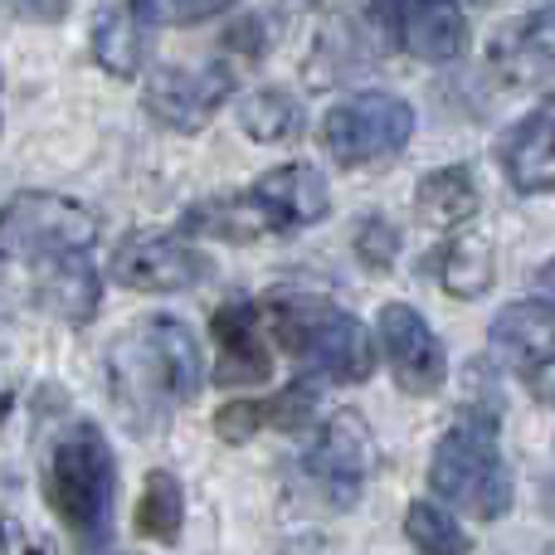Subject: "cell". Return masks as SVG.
Here are the masks:
<instances>
[{
    "label": "cell",
    "instance_id": "6da1fadb",
    "mask_svg": "<svg viewBox=\"0 0 555 555\" xmlns=\"http://www.w3.org/2000/svg\"><path fill=\"white\" fill-rule=\"evenodd\" d=\"M107 395L132 434H152L205 385V361L181 317L152 312L107 346Z\"/></svg>",
    "mask_w": 555,
    "mask_h": 555
},
{
    "label": "cell",
    "instance_id": "7a4b0ae2",
    "mask_svg": "<svg viewBox=\"0 0 555 555\" xmlns=\"http://www.w3.org/2000/svg\"><path fill=\"white\" fill-rule=\"evenodd\" d=\"M269 332L278 336L287 356L307 371V380L332 385H361L375 371V336L351 312L332 307L312 293H278L263 307Z\"/></svg>",
    "mask_w": 555,
    "mask_h": 555
},
{
    "label": "cell",
    "instance_id": "3957f363",
    "mask_svg": "<svg viewBox=\"0 0 555 555\" xmlns=\"http://www.w3.org/2000/svg\"><path fill=\"white\" fill-rule=\"evenodd\" d=\"M429 488L478 521H498L512 507V468L498 449V414L463 410L434 443Z\"/></svg>",
    "mask_w": 555,
    "mask_h": 555
},
{
    "label": "cell",
    "instance_id": "277c9868",
    "mask_svg": "<svg viewBox=\"0 0 555 555\" xmlns=\"http://www.w3.org/2000/svg\"><path fill=\"white\" fill-rule=\"evenodd\" d=\"M49 507L59 512L68 531L78 537L83 551H98L113 531V488H117V468H113V449H107L103 429L88 420L68 424L59 434L54 453H49Z\"/></svg>",
    "mask_w": 555,
    "mask_h": 555
},
{
    "label": "cell",
    "instance_id": "5b68a950",
    "mask_svg": "<svg viewBox=\"0 0 555 555\" xmlns=\"http://www.w3.org/2000/svg\"><path fill=\"white\" fill-rule=\"evenodd\" d=\"M410 137H414V107L400 93H385V88L341 98L322 117V146L346 171L395 162L410 146Z\"/></svg>",
    "mask_w": 555,
    "mask_h": 555
},
{
    "label": "cell",
    "instance_id": "8992f818",
    "mask_svg": "<svg viewBox=\"0 0 555 555\" xmlns=\"http://www.w3.org/2000/svg\"><path fill=\"white\" fill-rule=\"evenodd\" d=\"M0 240L35 269V263L49 259H68V254H93L98 220L88 205L68 201V195L20 191L0 205Z\"/></svg>",
    "mask_w": 555,
    "mask_h": 555
},
{
    "label": "cell",
    "instance_id": "52a82bcc",
    "mask_svg": "<svg viewBox=\"0 0 555 555\" xmlns=\"http://www.w3.org/2000/svg\"><path fill=\"white\" fill-rule=\"evenodd\" d=\"M230 98H234V64H224V59L195 68L162 64L142 83L146 113L162 127H171V132H201Z\"/></svg>",
    "mask_w": 555,
    "mask_h": 555
},
{
    "label": "cell",
    "instance_id": "ba28073f",
    "mask_svg": "<svg viewBox=\"0 0 555 555\" xmlns=\"http://www.w3.org/2000/svg\"><path fill=\"white\" fill-rule=\"evenodd\" d=\"M107 273L132 293H185L210 278V259L176 234H127L107 259Z\"/></svg>",
    "mask_w": 555,
    "mask_h": 555
},
{
    "label": "cell",
    "instance_id": "9c48e42d",
    "mask_svg": "<svg viewBox=\"0 0 555 555\" xmlns=\"http://www.w3.org/2000/svg\"><path fill=\"white\" fill-rule=\"evenodd\" d=\"M380 351L390 361V375L404 395H439L449 380V356L443 341L434 336L429 317L414 312L410 302H385L380 307Z\"/></svg>",
    "mask_w": 555,
    "mask_h": 555
},
{
    "label": "cell",
    "instance_id": "30bf717a",
    "mask_svg": "<svg viewBox=\"0 0 555 555\" xmlns=\"http://www.w3.org/2000/svg\"><path fill=\"white\" fill-rule=\"evenodd\" d=\"M375 20L404 54L424 64H453L468 49V20L459 0H375Z\"/></svg>",
    "mask_w": 555,
    "mask_h": 555
},
{
    "label": "cell",
    "instance_id": "8fae6325",
    "mask_svg": "<svg viewBox=\"0 0 555 555\" xmlns=\"http://www.w3.org/2000/svg\"><path fill=\"white\" fill-rule=\"evenodd\" d=\"M302 463H307V473L332 492L336 507H351L361 482H365V473H371V463H375V439L356 410H336L332 420L317 429V439H312V449H307Z\"/></svg>",
    "mask_w": 555,
    "mask_h": 555
},
{
    "label": "cell",
    "instance_id": "7c38bea8",
    "mask_svg": "<svg viewBox=\"0 0 555 555\" xmlns=\"http://www.w3.org/2000/svg\"><path fill=\"white\" fill-rule=\"evenodd\" d=\"M215 332V380L220 385H263L273 375V356L259 332V307L249 297H230L210 317Z\"/></svg>",
    "mask_w": 555,
    "mask_h": 555
},
{
    "label": "cell",
    "instance_id": "4fadbf2b",
    "mask_svg": "<svg viewBox=\"0 0 555 555\" xmlns=\"http://www.w3.org/2000/svg\"><path fill=\"white\" fill-rule=\"evenodd\" d=\"M249 191L259 195V205L269 210L278 234L312 230V224H322L326 210H332V185H326V176L307 162L273 166V171H263Z\"/></svg>",
    "mask_w": 555,
    "mask_h": 555
},
{
    "label": "cell",
    "instance_id": "5bb4252c",
    "mask_svg": "<svg viewBox=\"0 0 555 555\" xmlns=\"http://www.w3.org/2000/svg\"><path fill=\"white\" fill-rule=\"evenodd\" d=\"M502 176L521 195H555V98L537 103L502 137Z\"/></svg>",
    "mask_w": 555,
    "mask_h": 555
},
{
    "label": "cell",
    "instance_id": "9a60e30c",
    "mask_svg": "<svg viewBox=\"0 0 555 555\" xmlns=\"http://www.w3.org/2000/svg\"><path fill=\"white\" fill-rule=\"evenodd\" d=\"M152 0H113V5L98 10L93 35H88L98 68H107L113 78H142L146 49H152Z\"/></svg>",
    "mask_w": 555,
    "mask_h": 555
},
{
    "label": "cell",
    "instance_id": "2e32d148",
    "mask_svg": "<svg viewBox=\"0 0 555 555\" xmlns=\"http://www.w3.org/2000/svg\"><path fill=\"white\" fill-rule=\"evenodd\" d=\"M488 64L498 68L507 83H531L546 78L555 68V5H541L531 15L502 25V35L492 39Z\"/></svg>",
    "mask_w": 555,
    "mask_h": 555
},
{
    "label": "cell",
    "instance_id": "e0dca14e",
    "mask_svg": "<svg viewBox=\"0 0 555 555\" xmlns=\"http://www.w3.org/2000/svg\"><path fill=\"white\" fill-rule=\"evenodd\" d=\"M35 293H39V307L54 312L59 322L83 326L103 307V278H98L88 254H68V259L35 263Z\"/></svg>",
    "mask_w": 555,
    "mask_h": 555
},
{
    "label": "cell",
    "instance_id": "ac0fdd59",
    "mask_svg": "<svg viewBox=\"0 0 555 555\" xmlns=\"http://www.w3.org/2000/svg\"><path fill=\"white\" fill-rule=\"evenodd\" d=\"M488 336L507 361L521 365V375H531L546 361H555V307L541 302V297L512 302L498 312V322H492Z\"/></svg>",
    "mask_w": 555,
    "mask_h": 555
},
{
    "label": "cell",
    "instance_id": "d6986e66",
    "mask_svg": "<svg viewBox=\"0 0 555 555\" xmlns=\"http://www.w3.org/2000/svg\"><path fill=\"white\" fill-rule=\"evenodd\" d=\"M181 230L195 234V240H220V244H254V240H269V234H278L273 220H269V210L259 205V195H254V191L195 201L191 210L181 215Z\"/></svg>",
    "mask_w": 555,
    "mask_h": 555
},
{
    "label": "cell",
    "instance_id": "ffe728a7",
    "mask_svg": "<svg viewBox=\"0 0 555 555\" xmlns=\"http://www.w3.org/2000/svg\"><path fill=\"white\" fill-rule=\"evenodd\" d=\"M482 195L478 181H473V166H439L420 181L414 191V215H420L429 230H463V224L478 215Z\"/></svg>",
    "mask_w": 555,
    "mask_h": 555
},
{
    "label": "cell",
    "instance_id": "44dd1931",
    "mask_svg": "<svg viewBox=\"0 0 555 555\" xmlns=\"http://www.w3.org/2000/svg\"><path fill=\"white\" fill-rule=\"evenodd\" d=\"M434 273H439V283L449 287L453 297L473 302V297H482L492 287V278H498V254H492V244L482 240V234H453V240L434 254Z\"/></svg>",
    "mask_w": 555,
    "mask_h": 555
},
{
    "label": "cell",
    "instance_id": "7402d4cb",
    "mask_svg": "<svg viewBox=\"0 0 555 555\" xmlns=\"http://www.w3.org/2000/svg\"><path fill=\"white\" fill-rule=\"evenodd\" d=\"M302 103H297L287 88H254L240 103V127L254 137L259 146H287L302 137Z\"/></svg>",
    "mask_w": 555,
    "mask_h": 555
},
{
    "label": "cell",
    "instance_id": "603a6c76",
    "mask_svg": "<svg viewBox=\"0 0 555 555\" xmlns=\"http://www.w3.org/2000/svg\"><path fill=\"white\" fill-rule=\"evenodd\" d=\"M181 521H185L181 478H171L166 468L146 473L142 502H137V531H142L146 541H162V546H171V541L181 537Z\"/></svg>",
    "mask_w": 555,
    "mask_h": 555
},
{
    "label": "cell",
    "instance_id": "cb8c5ba5",
    "mask_svg": "<svg viewBox=\"0 0 555 555\" xmlns=\"http://www.w3.org/2000/svg\"><path fill=\"white\" fill-rule=\"evenodd\" d=\"M404 537L414 541V551L420 555H468L473 541L468 531L453 521L449 507H439V502H410V512H404Z\"/></svg>",
    "mask_w": 555,
    "mask_h": 555
},
{
    "label": "cell",
    "instance_id": "d4e9b609",
    "mask_svg": "<svg viewBox=\"0 0 555 555\" xmlns=\"http://www.w3.org/2000/svg\"><path fill=\"white\" fill-rule=\"evenodd\" d=\"M356 259L365 263L371 273H390L395 259H400V230H395L385 215H365L361 224H356Z\"/></svg>",
    "mask_w": 555,
    "mask_h": 555
},
{
    "label": "cell",
    "instance_id": "484cf974",
    "mask_svg": "<svg viewBox=\"0 0 555 555\" xmlns=\"http://www.w3.org/2000/svg\"><path fill=\"white\" fill-rule=\"evenodd\" d=\"M269 429H283V434H297V429H307L312 424V414H317V380H293V385H283L278 395H269Z\"/></svg>",
    "mask_w": 555,
    "mask_h": 555
},
{
    "label": "cell",
    "instance_id": "4316f807",
    "mask_svg": "<svg viewBox=\"0 0 555 555\" xmlns=\"http://www.w3.org/2000/svg\"><path fill=\"white\" fill-rule=\"evenodd\" d=\"M259 429H269V404L263 400H234L215 414V434L224 443H249Z\"/></svg>",
    "mask_w": 555,
    "mask_h": 555
},
{
    "label": "cell",
    "instance_id": "83f0119b",
    "mask_svg": "<svg viewBox=\"0 0 555 555\" xmlns=\"http://www.w3.org/2000/svg\"><path fill=\"white\" fill-rule=\"evenodd\" d=\"M0 555H54V546H49L35 527L5 517V521H0Z\"/></svg>",
    "mask_w": 555,
    "mask_h": 555
},
{
    "label": "cell",
    "instance_id": "f1b7e54d",
    "mask_svg": "<svg viewBox=\"0 0 555 555\" xmlns=\"http://www.w3.org/2000/svg\"><path fill=\"white\" fill-rule=\"evenodd\" d=\"M156 15H171L181 25H195V20H215L234 5V0H152Z\"/></svg>",
    "mask_w": 555,
    "mask_h": 555
},
{
    "label": "cell",
    "instance_id": "f546056e",
    "mask_svg": "<svg viewBox=\"0 0 555 555\" xmlns=\"http://www.w3.org/2000/svg\"><path fill=\"white\" fill-rule=\"evenodd\" d=\"M230 44H244V54H254V59H259L263 54V49H269V39H263V20H240V25H234L230 29Z\"/></svg>",
    "mask_w": 555,
    "mask_h": 555
},
{
    "label": "cell",
    "instance_id": "4dcf8cb0",
    "mask_svg": "<svg viewBox=\"0 0 555 555\" xmlns=\"http://www.w3.org/2000/svg\"><path fill=\"white\" fill-rule=\"evenodd\" d=\"M15 10H25V15L39 20V25H54V20L68 15V0H15Z\"/></svg>",
    "mask_w": 555,
    "mask_h": 555
},
{
    "label": "cell",
    "instance_id": "1f68e13d",
    "mask_svg": "<svg viewBox=\"0 0 555 555\" xmlns=\"http://www.w3.org/2000/svg\"><path fill=\"white\" fill-rule=\"evenodd\" d=\"M527 390L537 395L541 404H555V361H546L541 371H531V375H527Z\"/></svg>",
    "mask_w": 555,
    "mask_h": 555
},
{
    "label": "cell",
    "instance_id": "d6a6232c",
    "mask_svg": "<svg viewBox=\"0 0 555 555\" xmlns=\"http://www.w3.org/2000/svg\"><path fill=\"white\" fill-rule=\"evenodd\" d=\"M537 297L555 307V254H551L546 263H541V273H537Z\"/></svg>",
    "mask_w": 555,
    "mask_h": 555
},
{
    "label": "cell",
    "instance_id": "836d02e7",
    "mask_svg": "<svg viewBox=\"0 0 555 555\" xmlns=\"http://www.w3.org/2000/svg\"><path fill=\"white\" fill-rule=\"evenodd\" d=\"M15 410V380H10L5 371H0V424H5V414Z\"/></svg>",
    "mask_w": 555,
    "mask_h": 555
},
{
    "label": "cell",
    "instance_id": "e575fe53",
    "mask_svg": "<svg viewBox=\"0 0 555 555\" xmlns=\"http://www.w3.org/2000/svg\"><path fill=\"white\" fill-rule=\"evenodd\" d=\"M0 273H5V249H0Z\"/></svg>",
    "mask_w": 555,
    "mask_h": 555
}]
</instances>
